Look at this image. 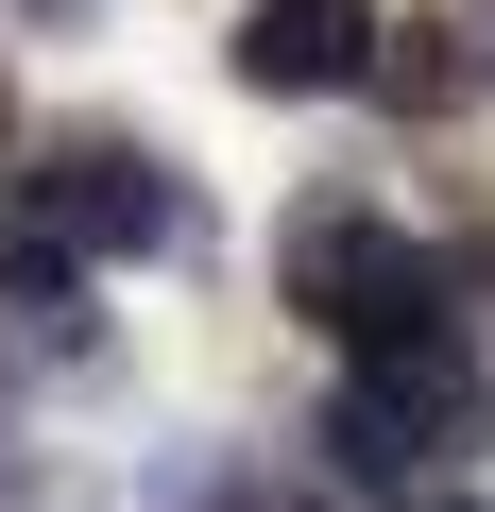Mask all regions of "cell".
<instances>
[{"mask_svg": "<svg viewBox=\"0 0 495 512\" xmlns=\"http://www.w3.org/2000/svg\"><path fill=\"white\" fill-rule=\"evenodd\" d=\"M274 308L308 342H393V325H444L461 308V256L427 222H393L359 171H308L291 222H274Z\"/></svg>", "mask_w": 495, "mask_h": 512, "instance_id": "cell-1", "label": "cell"}, {"mask_svg": "<svg viewBox=\"0 0 495 512\" xmlns=\"http://www.w3.org/2000/svg\"><path fill=\"white\" fill-rule=\"evenodd\" d=\"M325 444H342L359 495H376V478H461V461L495 444V359L461 342V308H444V325H393V342H342Z\"/></svg>", "mask_w": 495, "mask_h": 512, "instance_id": "cell-2", "label": "cell"}, {"mask_svg": "<svg viewBox=\"0 0 495 512\" xmlns=\"http://www.w3.org/2000/svg\"><path fill=\"white\" fill-rule=\"evenodd\" d=\"M18 222H52L86 274H103V256H188V239H205L188 171H171L137 120H52V137L18 120Z\"/></svg>", "mask_w": 495, "mask_h": 512, "instance_id": "cell-3", "label": "cell"}, {"mask_svg": "<svg viewBox=\"0 0 495 512\" xmlns=\"http://www.w3.org/2000/svg\"><path fill=\"white\" fill-rule=\"evenodd\" d=\"M222 69L257 86V103H359V69H376V0H239Z\"/></svg>", "mask_w": 495, "mask_h": 512, "instance_id": "cell-4", "label": "cell"}, {"mask_svg": "<svg viewBox=\"0 0 495 512\" xmlns=\"http://www.w3.org/2000/svg\"><path fill=\"white\" fill-rule=\"evenodd\" d=\"M393 120H478L495 103V0H410V18H376V69H359Z\"/></svg>", "mask_w": 495, "mask_h": 512, "instance_id": "cell-5", "label": "cell"}, {"mask_svg": "<svg viewBox=\"0 0 495 512\" xmlns=\"http://www.w3.org/2000/svg\"><path fill=\"white\" fill-rule=\"evenodd\" d=\"M0 308H18V342H52V359H103V308H86V256H69L52 222H0Z\"/></svg>", "mask_w": 495, "mask_h": 512, "instance_id": "cell-6", "label": "cell"}, {"mask_svg": "<svg viewBox=\"0 0 495 512\" xmlns=\"http://www.w3.org/2000/svg\"><path fill=\"white\" fill-rule=\"evenodd\" d=\"M154 512H342L308 461H239V444H205V461H171L154 478Z\"/></svg>", "mask_w": 495, "mask_h": 512, "instance_id": "cell-7", "label": "cell"}, {"mask_svg": "<svg viewBox=\"0 0 495 512\" xmlns=\"http://www.w3.org/2000/svg\"><path fill=\"white\" fill-rule=\"evenodd\" d=\"M0 495H18V410H0Z\"/></svg>", "mask_w": 495, "mask_h": 512, "instance_id": "cell-8", "label": "cell"}, {"mask_svg": "<svg viewBox=\"0 0 495 512\" xmlns=\"http://www.w3.org/2000/svg\"><path fill=\"white\" fill-rule=\"evenodd\" d=\"M0 154H18V69H0Z\"/></svg>", "mask_w": 495, "mask_h": 512, "instance_id": "cell-9", "label": "cell"}, {"mask_svg": "<svg viewBox=\"0 0 495 512\" xmlns=\"http://www.w3.org/2000/svg\"><path fill=\"white\" fill-rule=\"evenodd\" d=\"M18 18H86V0H18Z\"/></svg>", "mask_w": 495, "mask_h": 512, "instance_id": "cell-10", "label": "cell"}, {"mask_svg": "<svg viewBox=\"0 0 495 512\" xmlns=\"http://www.w3.org/2000/svg\"><path fill=\"white\" fill-rule=\"evenodd\" d=\"M444 512H495V495H444Z\"/></svg>", "mask_w": 495, "mask_h": 512, "instance_id": "cell-11", "label": "cell"}]
</instances>
